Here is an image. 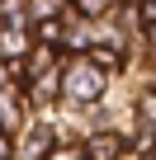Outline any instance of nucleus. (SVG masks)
Wrapping results in <instances>:
<instances>
[{
  "label": "nucleus",
  "instance_id": "obj_1",
  "mask_svg": "<svg viewBox=\"0 0 156 160\" xmlns=\"http://www.w3.org/2000/svg\"><path fill=\"white\" fill-rule=\"evenodd\" d=\"M5 155H10V141H5V137H0V160H5Z\"/></svg>",
  "mask_w": 156,
  "mask_h": 160
}]
</instances>
